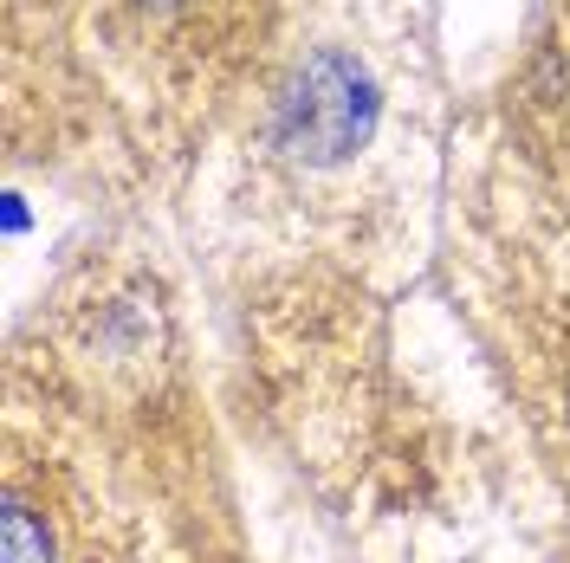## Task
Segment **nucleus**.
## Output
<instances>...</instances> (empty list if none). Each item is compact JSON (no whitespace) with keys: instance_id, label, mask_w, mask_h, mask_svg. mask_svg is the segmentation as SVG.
Returning <instances> with one entry per match:
<instances>
[{"instance_id":"nucleus-1","label":"nucleus","mask_w":570,"mask_h":563,"mask_svg":"<svg viewBox=\"0 0 570 563\" xmlns=\"http://www.w3.org/2000/svg\"><path fill=\"white\" fill-rule=\"evenodd\" d=\"M188 518L130 447L13 376L0 563H195Z\"/></svg>"},{"instance_id":"nucleus-2","label":"nucleus","mask_w":570,"mask_h":563,"mask_svg":"<svg viewBox=\"0 0 570 563\" xmlns=\"http://www.w3.org/2000/svg\"><path fill=\"white\" fill-rule=\"evenodd\" d=\"M383 137H390V85L376 78V66L344 39L298 46L253 91V188L298 234L324 240L331 253H356L383 195V188L370 195L356 176H383Z\"/></svg>"},{"instance_id":"nucleus-3","label":"nucleus","mask_w":570,"mask_h":563,"mask_svg":"<svg viewBox=\"0 0 570 563\" xmlns=\"http://www.w3.org/2000/svg\"><path fill=\"white\" fill-rule=\"evenodd\" d=\"M466 312L512 422L570 505V220L499 214L466 247Z\"/></svg>"},{"instance_id":"nucleus-4","label":"nucleus","mask_w":570,"mask_h":563,"mask_svg":"<svg viewBox=\"0 0 570 563\" xmlns=\"http://www.w3.org/2000/svg\"><path fill=\"white\" fill-rule=\"evenodd\" d=\"M285 0H91V27L117 59L163 85L169 98L227 105V91L273 71Z\"/></svg>"}]
</instances>
